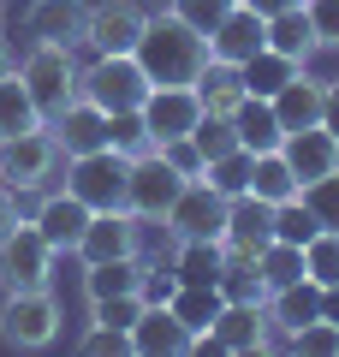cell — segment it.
I'll return each mask as SVG.
<instances>
[{"label":"cell","instance_id":"6da1fadb","mask_svg":"<svg viewBox=\"0 0 339 357\" xmlns=\"http://www.w3.org/2000/svg\"><path fill=\"white\" fill-rule=\"evenodd\" d=\"M137 66L149 72V84H197V72L209 66V36L190 30L173 6H155L143 18V36H137Z\"/></svg>","mask_w":339,"mask_h":357},{"label":"cell","instance_id":"7a4b0ae2","mask_svg":"<svg viewBox=\"0 0 339 357\" xmlns=\"http://www.w3.org/2000/svg\"><path fill=\"white\" fill-rule=\"evenodd\" d=\"M60 185L77 197V203L89 208V215H101V208H126V185H131V155L126 149H89V155H66L60 167Z\"/></svg>","mask_w":339,"mask_h":357},{"label":"cell","instance_id":"3957f363","mask_svg":"<svg viewBox=\"0 0 339 357\" xmlns=\"http://www.w3.org/2000/svg\"><path fill=\"white\" fill-rule=\"evenodd\" d=\"M149 89L155 84L137 66V54H89V66L77 72V96H89L101 114H137Z\"/></svg>","mask_w":339,"mask_h":357},{"label":"cell","instance_id":"277c9868","mask_svg":"<svg viewBox=\"0 0 339 357\" xmlns=\"http://www.w3.org/2000/svg\"><path fill=\"white\" fill-rule=\"evenodd\" d=\"M60 167H66V149L54 143L48 126L18 131V137H0V185H6V191L36 197V191H48L54 178H60Z\"/></svg>","mask_w":339,"mask_h":357},{"label":"cell","instance_id":"5b68a950","mask_svg":"<svg viewBox=\"0 0 339 357\" xmlns=\"http://www.w3.org/2000/svg\"><path fill=\"white\" fill-rule=\"evenodd\" d=\"M60 298L48 286H18V292H0V340L13 351H48L60 340Z\"/></svg>","mask_w":339,"mask_h":357},{"label":"cell","instance_id":"8992f818","mask_svg":"<svg viewBox=\"0 0 339 357\" xmlns=\"http://www.w3.org/2000/svg\"><path fill=\"white\" fill-rule=\"evenodd\" d=\"M77 72H84V60H77L72 42H30L24 60H18V77L30 84L42 119H54V114L77 96Z\"/></svg>","mask_w":339,"mask_h":357},{"label":"cell","instance_id":"52a82bcc","mask_svg":"<svg viewBox=\"0 0 339 357\" xmlns=\"http://www.w3.org/2000/svg\"><path fill=\"white\" fill-rule=\"evenodd\" d=\"M274 345V321H268V298H256V304H220L214 310V321L197 333V345L190 351H226V357H256Z\"/></svg>","mask_w":339,"mask_h":357},{"label":"cell","instance_id":"ba28073f","mask_svg":"<svg viewBox=\"0 0 339 357\" xmlns=\"http://www.w3.org/2000/svg\"><path fill=\"white\" fill-rule=\"evenodd\" d=\"M185 185H190V178H185V173H179V167H173V161H167V155L149 143V149H137V155H131L126 208H131L137 220H149V227H161V220H167V208L179 203V191H185Z\"/></svg>","mask_w":339,"mask_h":357},{"label":"cell","instance_id":"9c48e42d","mask_svg":"<svg viewBox=\"0 0 339 357\" xmlns=\"http://www.w3.org/2000/svg\"><path fill=\"white\" fill-rule=\"evenodd\" d=\"M54 262H60V250H54V244L42 238V227L24 215L6 238H0V292H18V286H48V280H54Z\"/></svg>","mask_w":339,"mask_h":357},{"label":"cell","instance_id":"30bf717a","mask_svg":"<svg viewBox=\"0 0 339 357\" xmlns=\"http://www.w3.org/2000/svg\"><path fill=\"white\" fill-rule=\"evenodd\" d=\"M143 232H149V220H137L131 208H101V215H89L84 238H77V268L89 262H131V256H143Z\"/></svg>","mask_w":339,"mask_h":357},{"label":"cell","instance_id":"8fae6325","mask_svg":"<svg viewBox=\"0 0 339 357\" xmlns=\"http://www.w3.org/2000/svg\"><path fill=\"white\" fill-rule=\"evenodd\" d=\"M143 18H149V6H137V0H96L84 13V36H77V48L89 54H131L143 36Z\"/></svg>","mask_w":339,"mask_h":357},{"label":"cell","instance_id":"7c38bea8","mask_svg":"<svg viewBox=\"0 0 339 357\" xmlns=\"http://www.w3.org/2000/svg\"><path fill=\"white\" fill-rule=\"evenodd\" d=\"M190 345H197V328L161 298H149L143 316L131 321V357H190Z\"/></svg>","mask_w":339,"mask_h":357},{"label":"cell","instance_id":"4fadbf2b","mask_svg":"<svg viewBox=\"0 0 339 357\" xmlns=\"http://www.w3.org/2000/svg\"><path fill=\"white\" fill-rule=\"evenodd\" d=\"M161 227H167L173 244L179 238H220V232H226V197L214 191L209 178H190L185 191H179V203L167 208Z\"/></svg>","mask_w":339,"mask_h":357},{"label":"cell","instance_id":"5bb4252c","mask_svg":"<svg viewBox=\"0 0 339 357\" xmlns=\"http://www.w3.org/2000/svg\"><path fill=\"white\" fill-rule=\"evenodd\" d=\"M202 119V102L190 84H155L149 102H143V131L149 143H173V137H190Z\"/></svg>","mask_w":339,"mask_h":357},{"label":"cell","instance_id":"9a60e30c","mask_svg":"<svg viewBox=\"0 0 339 357\" xmlns=\"http://www.w3.org/2000/svg\"><path fill=\"white\" fill-rule=\"evenodd\" d=\"M48 131H54V143H60L66 155H89V149H107L113 143V119L101 114L89 96H72V102L48 119Z\"/></svg>","mask_w":339,"mask_h":357},{"label":"cell","instance_id":"2e32d148","mask_svg":"<svg viewBox=\"0 0 339 357\" xmlns=\"http://www.w3.org/2000/svg\"><path fill=\"white\" fill-rule=\"evenodd\" d=\"M268 48V18L262 13H250V6H232V13L220 18V24L209 30V60H226V66H244L250 54H262Z\"/></svg>","mask_w":339,"mask_h":357},{"label":"cell","instance_id":"e0dca14e","mask_svg":"<svg viewBox=\"0 0 339 357\" xmlns=\"http://www.w3.org/2000/svg\"><path fill=\"white\" fill-rule=\"evenodd\" d=\"M274 238V203H262L256 191L226 197V232L220 244L226 250H244V256H262V244Z\"/></svg>","mask_w":339,"mask_h":357},{"label":"cell","instance_id":"ac0fdd59","mask_svg":"<svg viewBox=\"0 0 339 357\" xmlns=\"http://www.w3.org/2000/svg\"><path fill=\"white\" fill-rule=\"evenodd\" d=\"M30 220L42 227V238H48L60 256H72L77 238H84V227H89V208L77 203L66 185H54V191H42V203H36V215H30Z\"/></svg>","mask_w":339,"mask_h":357},{"label":"cell","instance_id":"d6986e66","mask_svg":"<svg viewBox=\"0 0 339 357\" xmlns=\"http://www.w3.org/2000/svg\"><path fill=\"white\" fill-rule=\"evenodd\" d=\"M89 0H30L24 6V42H72L84 36Z\"/></svg>","mask_w":339,"mask_h":357},{"label":"cell","instance_id":"ffe728a7","mask_svg":"<svg viewBox=\"0 0 339 357\" xmlns=\"http://www.w3.org/2000/svg\"><path fill=\"white\" fill-rule=\"evenodd\" d=\"M280 155H286L292 173L310 185V178H322V173H333V167H339V137L327 126H303V131H286Z\"/></svg>","mask_w":339,"mask_h":357},{"label":"cell","instance_id":"44dd1931","mask_svg":"<svg viewBox=\"0 0 339 357\" xmlns=\"http://www.w3.org/2000/svg\"><path fill=\"white\" fill-rule=\"evenodd\" d=\"M322 316V286L303 274V280H292V286H274L268 292V321H274V333L280 340H292V333L303 328V321H315Z\"/></svg>","mask_w":339,"mask_h":357},{"label":"cell","instance_id":"7402d4cb","mask_svg":"<svg viewBox=\"0 0 339 357\" xmlns=\"http://www.w3.org/2000/svg\"><path fill=\"white\" fill-rule=\"evenodd\" d=\"M232 131H239V149H250V155H268V149L286 143V126H280L268 96H244L239 114H232Z\"/></svg>","mask_w":339,"mask_h":357},{"label":"cell","instance_id":"603a6c76","mask_svg":"<svg viewBox=\"0 0 339 357\" xmlns=\"http://www.w3.org/2000/svg\"><path fill=\"white\" fill-rule=\"evenodd\" d=\"M322 96H327V77H315L310 66H303L298 77H292L286 89L274 96V114L286 131H303V126H322Z\"/></svg>","mask_w":339,"mask_h":357},{"label":"cell","instance_id":"cb8c5ba5","mask_svg":"<svg viewBox=\"0 0 339 357\" xmlns=\"http://www.w3.org/2000/svg\"><path fill=\"white\" fill-rule=\"evenodd\" d=\"M197 102H202V114H214V119H232L239 114V102L244 96H250V89H244V77H239V66H226V60H209L197 72Z\"/></svg>","mask_w":339,"mask_h":357},{"label":"cell","instance_id":"d4e9b609","mask_svg":"<svg viewBox=\"0 0 339 357\" xmlns=\"http://www.w3.org/2000/svg\"><path fill=\"white\" fill-rule=\"evenodd\" d=\"M77 280H84V304H101V298H119V292H143L149 262L143 256H131V262H89Z\"/></svg>","mask_w":339,"mask_h":357},{"label":"cell","instance_id":"484cf974","mask_svg":"<svg viewBox=\"0 0 339 357\" xmlns=\"http://www.w3.org/2000/svg\"><path fill=\"white\" fill-rule=\"evenodd\" d=\"M36 126H48V119H42L36 96H30V84L18 77V60H13L0 72V137H18V131H36Z\"/></svg>","mask_w":339,"mask_h":357},{"label":"cell","instance_id":"4316f807","mask_svg":"<svg viewBox=\"0 0 339 357\" xmlns=\"http://www.w3.org/2000/svg\"><path fill=\"white\" fill-rule=\"evenodd\" d=\"M220 262H226L220 238H179L167 268H173L179 286H214V280H220Z\"/></svg>","mask_w":339,"mask_h":357},{"label":"cell","instance_id":"83f0119b","mask_svg":"<svg viewBox=\"0 0 339 357\" xmlns=\"http://www.w3.org/2000/svg\"><path fill=\"white\" fill-rule=\"evenodd\" d=\"M268 48L274 54H286V60H298V66H310L315 54V30H310V13L303 6H292V13H280V18H268Z\"/></svg>","mask_w":339,"mask_h":357},{"label":"cell","instance_id":"f1b7e54d","mask_svg":"<svg viewBox=\"0 0 339 357\" xmlns=\"http://www.w3.org/2000/svg\"><path fill=\"white\" fill-rule=\"evenodd\" d=\"M298 72H303V66H298V60H286V54H274V48L250 54V60L239 66L244 89H250V96H268V102H274V96H280V89H286V84H292Z\"/></svg>","mask_w":339,"mask_h":357},{"label":"cell","instance_id":"f546056e","mask_svg":"<svg viewBox=\"0 0 339 357\" xmlns=\"http://www.w3.org/2000/svg\"><path fill=\"white\" fill-rule=\"evenodd\" d=\"M250 191L262 197V203H292V197L303 191V178L292 173V161L280 149H268V155H256V167H250Z\"/></svg>","mask_w":339,"mask_h":357},{"label":"cell","instance_id":"4dcf8cb0","mask_svg":"<svg viewBox=\"0 0 339 357\" xmlns=\"http://www.w3.org/2000/svg\"><path fill=\"white\" fill-rule=\"evenodd\" d=\"M256 262H262V280H268V292H274V286H292V280H303V244L268 238Z\"/></svg>","mask_w":339,"mask_h":357},{"label":"cell","instance_id":"1f68e13d","mask_svg":"<svg viewBox=\"0 0 339 357\" xmlns=\"http://www.w3.org/2000/svg\"><path fill=\"white\" fill-rule=\"evenodd\" d=\"M303 274L315 286H339V227H322L303 244Z\"/></svg>","mask_w":339,"mask_h":357},{"label":"cell","instance_id":"d6a6232c","mask_svg":"<svg viewBox=\"0 0 339 357\" xmlns=\"http://www.w3.org/2000/svg\"><path fill=\"white\" fill-rule=\"evenodd\" d=\"M250 167H256V155L250 149H232V155H220V161H209V185L220 197H239V191H250Z\"/></svg>","mask_w":339,"mask_h":357},{"label":"cell","instance_id":"836d02e7","mask_svg":"<svg viewBox=\"0 0 339 357\" xmlns=\"http://www.w3.org/2000/svg\"><path fill=\"white\" fill-rule=\"evenodd\" d=\"M298 197H303V208L315 215V227H339V167L322 173V178H310Z\"/></svg>","mask_w":339,"mask_h":357},{"label":"cell","instance_id":"e575fe53","mask_svg":"<svg viewBox=\"0 0 339 357\" xmlns=\"http://www.w3.org/2000/svg\"><path fill=\"white\" fill-rule=\"evenodd\" d=\"M292 351L298 357H339V321H327V316H315V321H303L298 333H292Z\"/></svg>","mask_w":339,"mask_h":357},{"label":"cell","instance_id":"d590c367","mask_svg":"<svg viewBox=\"0 0 339 357\" xmlns=\"http://www.w3.org/2000/svg\"><path fill=\"white\" fill-rule=\"evenodd\" d=\"M190 143H197V155H202V161H220V155H232V149H239V131H232V119L202 114V119H197V131H190Z\"/></svg>","mask_w":339,"mask_h":357},{"label":"cell","instance_id":"8d00e7d4","mask_svg":"<svg viewBox=\"0 0 339 357\" xmlns=\"http://www.w3.org/2000/svg\"><path fill=\"white\" fill-rule=\"evenodd\" d=\"M167 304H173L179 316H185L190 328L202 333V328H209V321H214V310H220V292H214V286H179V292L167 298Z\"/></svg>","mask_w":339,"mask_h":357},{"label":"cell","instance_id":"74e56055","mask_svg":"<svg viewBox=\"0 0 339 357\" xmlns=\"http://www.w3.org/2000/svg\"><path fill=\"white\" fill-rule=\"evenodd\" d=\"M315 215L303 208V197H292V203H274V238H286V244H310L315 238Z\"/></svg>","mask_w":339,"mask_h":357},{"label":"cell","instance_id":"f35d334b","mask_svg":"<svg viewBox=\"0 0 339 357\" xmlns=\"http://www.w3.org/2000/svg\"><path fill=\"white\" fill-rule=\"evenodd\" d=\"M84 357H131V333L126 328H107V321H89L84 340H77Z\"/></svg>","mask_w":339,"mask_h":357},{"label":"cell","instance_id":"ab89813d","mask_svg":"<svg viewBox=\"0 0 339 357\" xmlns=\"http://www.w3.org/2000/svg\"><path fill=\"white\" fill-rule=\"evenodd\" d=\"M143 304H149L143 292H119V298H101V304H89V321H107V328H126V333H131V321L143 316Z\"/></svg>","mask_w":339,"mask_h":357},{"label":"cell","instance_id":"60d3db41","mask_svg":"<svg viewBox=\"0 0 339 357\" xmlns=\"http://www.w3.org/2000/svg\"><path fill=\"white\" fill-rule=\"evenodd\" d=\"M167 6H173V13L185 18L190 30H202V36H209V30L220 24V18L232 13V6H239V0H167Z\"/></svg>","mask_w":339,"mask_h":357},{"label":"cell","instance_id":"b9f144b4","mask_svg":"<svg viewBox=\"0 0 339 357\" xmlns=\"http://www.w3.org/2000/svg\"><path fill=\"white\" fill-rule=\"evenodd\" d=\"M303 13H310V30H315V48H333L339 54V0H303Z\"/></svg>","mask_w":339,"mask_h":357},{"label":"cell","instance_id":"7bdbcfd3","mask_svg":"<svg viewBox=\"0 0 339 357\" xmlns=\"http://www.w3.org/2000/svg\"><path fill=\"white\" fill-rule=\"evenodd\" d=\"M107 119H113V149H126V155L149 149V131H143V107H137V114H107Z\"/></svg>","mask_w":339,"mask_h":357},{"label":"cell","instance_id":"ee69618b","mask_svg":"<svg viewBox=\"0 0 339 357\" xmlns=\"http://www.w3.org/2000/svg\"><path fill=\"white\" fill-rule=\"evenodd\" d=\"M155 149H161L167 161H173L179 173H185V178H202V173H209V161H202V155H197V143H190V137H173V143H155Z\"/></svg>","mask_w":339,"mask_h":357},{"label":"cell","instance_id":"f6af8a7d","mask_svg":"<svg viewBox=\"0 0 339 357\" xmlns=\"http://www.w3.org/2000/svg\"><path fill=\"white\" fill-rule=\"evenodd\" d=\"M322 126L339 137V77H327V96H322Z\"/></svg>","mask_w":339,"mask_h":357},{"label":"cell","instance_id":"bcb514c9","mask_svg":"<svg viewBox=\"0 0 339 357\" xmlns=\"http://www.w3.org/2000/svg\"><path fill=\"white\" fill-rule=\"evenodd\" d=\"M18 220H24V215H18V191H6V185H0V238H6Z\"/></svg>","mask_w":339,"mask_h":357},{"label":"cell","instance_id":"7dc6e473","mask_svg":"<svg viewBox=\"0 0 339 357\" xmlns=\"http://www.w3.org/2000/svg\"><path fill=\"white\" fill-rule=\"evenodd\" d=\"M250 13H262V18H280V13H292V6H303V0H244Z\"/></svg>","mask_w":339,"mask_h":357},{"label":"cell","instance_id":"c3c4849f","mask_svg":"<svg viewBox=\"0 0 339 357\" xmlns=\"http://www.w3.org/2000/svg\"><path fill=\"white\" fill-rule=\"evenodd\" d=\"M322 316L339 321V286H322Z\"/></svg>","mask_w":339,"mask_h":357},{"label":"cell","instance_id":"681fc988","mask_svg":"<svg viewBox=\"0 0 339 357\" xmlns=\"http://www.w3.org/2000/svg\"><path fill=\"white\" fill-rule=\"evenodd\" d=\"M6 66H13V48H6V30H0V72H6Z\"/></svg>","mask_w":339,"mask_h":357}]
</instances>
